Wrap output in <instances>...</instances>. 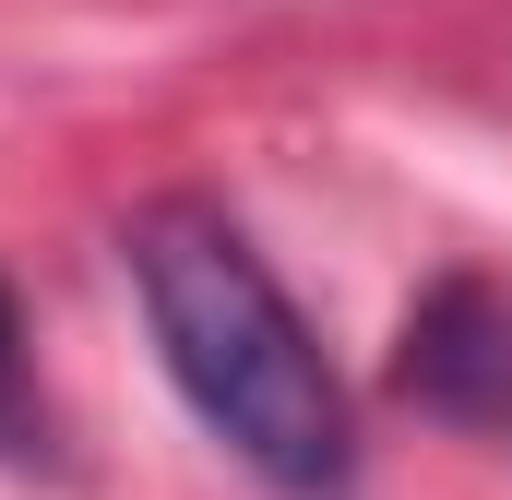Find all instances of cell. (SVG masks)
Instances as JSON below:
<instances>
[{
    "label": "cell",
    "mask_w": 512,
    "mask_h": 500,
    "mask_svg": "<svg viewBox=\"0 0 512 500\" xmlns=\"http://www.w3.org/2000/svg\"><path fill=\"white\" fill-rule=\"evenodd\" d=\"M393 381H405L429 417H453V429H477V441L512 453V286H489V274L429 286V298L405 310Z\"/></svg>",
    "instance_id": "obj_2"
},
{
    "label": "cell",
    "mask_w": 512,
    "mask_h": 500,
    "mask_svg": "<svg viewBox=\"0 0 512 500\" xmlns=\"http://www.w3.org/2000/svg\"><path fill=\"white\" fill-rule=\"evenodd\" d=\"M0 453L12 465H48V393H36V346H24L12 286H0Z\"/></svg>",
    "instance_id": "obj_3"
},
{
    "label": "cell",
    "mask_w": 512,
    "mask_h": 500,
    "mask_svg": "<svg viewBox=\"0 0 512 500\" xmlns=\"http://www.w3.org/2000/svg\"><path fill=\"white\" fill-rule=\"evenodd\" d=\"M143 334L179 381V405L251 465L274 500H346L358 489V405L322 358L310 310L286 298V274L262 262V239L227 203H143L120 227Z\"/></svg>",
    "instance_id": "obj_1"
}]
</instances>
